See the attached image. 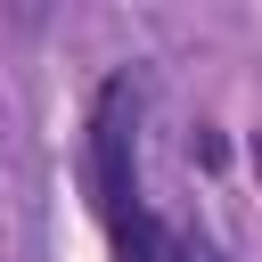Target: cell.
<instances>
[{
  "instance_id": "1",
  "label": "cell",
  "mask_w": 262,
  "mask_h": 262,
  "mask_svg": "<svg viewBox=\"0 0 262 262\" xmlns=\"http://www.w3.org/2000/svg\"><path fill=\"white\" fill-rule=\"evenodd\" d=\"M131 131H139V90H131V74H115L98 90V106H90V180H98L106 237L147 221V205H139V139Z\"/></svg>"
}]
</instances>
